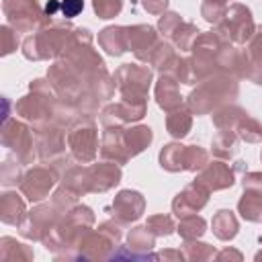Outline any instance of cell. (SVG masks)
<instances>
[{
  "mask_svg": "<svg viewBox=\"0 0 262 262\" xmlns=\"http://www.w3.org/2000/svg\"><path fill=\"white\" fill-rule=\"evenodd\" d=\"M57 102L59 94L49 82V78H37L29 84V94L20 96L14 102V115L23 121L33 123V127L55 123Z\"/></svg>",
  "mask_w": 262,
  "mask_h": 262,
  "instance_id": "6da1fadb",
  "label": "cell"
},
{
  "mask_svg": "<svg viewBox=\"0 0 262 262\" xmlns=\"http://www.w3.org/2000/svg\"><path fill=\"white\" fill-rule=\"evenodd\" d=\"M239 92L237 78L229 74H213L199 82V86L188 94L186 106L192 115H209L217 111L223 104H229L235 100Z\"/></svg>",
  "mask_w": 262,
  "mask_h": 262,
  "instance_id": "7a4b0ae2",
  "label": "cell"
},
{
  "mask_svg": "<svg viewBox=\"0 0 262 262\" xmlns=\"http://www.w3.org/2000/svg\"><path fill=\"white\" fill-rule=\"evenodd\" d=\"M72 31L74 27L68 25L66 20H55L53 25L39 29L23 41V55L33 61L59 57L70 41Z\"/></svg>",
  "mask_w": 262,
  "mask_h": 262,
  "instance_id": "3957f363",
  "label": "cell"
},
{
  "mask_svg": "<svg viewBox=\"0 0 262 262\" xmlns=\"http://www.w3.org/2000/svg\"><path fill=\"white\" fill-rule=\"evenodd\" d=\"M123 235V223L108 219L98 225V229H88L76 248L78 260H104L117 252V246Z\"/></svg>",
  "mask_w": 262,
  "mask_h": 262,
  "instance_id": "277c9868",
  "label": "cell"
},
{
  "mask_svg": "<svg viewBox=\"0 0 262 262\" xmlns=\"http://www.w3.org/2000/svg\"><path fill=\"white\" fill-rule=\"evenodd\" d=\"M2 10L8 25L18 33H33L55 23L45 14L39 0H2Z\"/></svg>",
  "mask_w": 262,
  "mask_h": 262,
  "instance_id": "5b68a950",
  "label": "cell"
},
{
  "mask_svg": "<svg viewBox=\"0 0 262 262\" xmlns=\"http://www.w3.org/2000/svg\"><path fill=\"white\" fill-rule=\"evenodd\" d=\"M160 166L168 172H199L209 164V151L201 145L166 143L160 151Z\"/></svg>",
  "mask_w": 262,
  "mask_h": 262,
  "instance_id": "8992f818",
  "label": "cell"
},
{
  "mask_svg": "<svg viewBox=\"0 0 262 262\" xmlns=\"http://www.w3.org/2000/svg\"><path fill=\"white\" fill-rule=\"evenodd\" d=\"M215 33L233 45H246L252 35L256 33V25L252 12L246 4H231L227 6L223 18L215 25Z\"/></svg>",
  "mask_w": 262,
  "mask_h": 262,
  "instance_id": "52a82bcc",
  "label": "cell"
},
{
  "mask_svg": "<svg viewBox=\"0 0 262 262\" xmlns=\"http://www.w3.org/2000/svg\"><path fill=\"white\" fill-rule=\"evenodd\" d=\"M68 147L70 156L78 164H92L98 156V133L92 117L78 119L72 127H68Z\"/></svg>",
  "mask_w": 262,
  "mask_h": 262,
  "instance_id": "ba28073f",
  "label": "cell"
},
{
  "mask_svg": "<svg viewBox=\"0 0 262 262\" xmlns=\"http://www.w3.org/2000/svg\"><path fill=\"white\" fill-rule=\"evenodd\" d=\"M33 133L35 131H31L29 125H25L16 119H6L2 125V145L6 149H10L23 166L33 164V160L37 156Z\"/></svg>",
  "mask_w": 262,
  "mask_h": 262,
  "instance_id": "9c48e42d",
  "label": "cell"
},
{
  "mask_svg": "<svg viewBox=\"0 0 262 262\" xmlns=\"http://www.w3.org/2000/svg\"><path fill=\"white\" fill-rule=\"evenodd\" d=\"M117 90L125 98H143L147 100V92L151 86V70L139 63H123L115 72Z\"/></svg>",
  "mask_w": 262,
  "mask_h": 262,
  "instance_id": "30bf717a",
  "label": "cell"
},
{
  "mask_svg": "<svg viewBox=\"0 0 262 262\" xmlns=\"http://www.w3.org/2000/svg\"><path fill=\"white\" fill-rule=\"evenodd\" d=\"M61 215L63 213H59L53 203H49V205H37L18 223V233L23 237L31 239V242H43V237L55 227V223L61 219Z\"/></svg>",
  "mask_w": 262,
  "mask_h": 262,
  "instance_id": "8fae6325",
  "label": "cell"
},
{
  "mask_svg": "<svg viewBox=\"0 0 262 262\" xmlns=\"http://www.w3.org/2000/svg\"><path fill=\"white\" fill-rule=\"evenodd\" d=\"M145 111H147V100L121 96L119 102L106 104L100 111V125L102 127H127L129 123L141 121L145 117Z\"/></svg>",
  "mask_w": 262,
  "mask_h": 262,
  "instance_id": "7c38bea8",
  "label": "cell"
},
{
  "mask_svg": "<svg viewBox=\"0 0 262 262\" xmlns=\"http://www.w3.org/2000/svg\"><path fill=\"white\" fill-rule=\"evenodd\" d=\"M57 180H59V174L51 166H33L23 174L18 188L29 203H41L43 199L49 196Z\"/></svg>",
  "mask_w": 262,
  "mask_h": 262,
  "instance_id": "4fadbf2b",
  "label": "cell"
},
{
  "mask_svg": "<svg viewBox=\"0 0 262 262\" xmlns=\"http://www.w3.org/2000/svg\"><path fill=\"white\" fill-rule=\"evenodd\" d=\"M33 131H35V149L39 160L53 162L66 154L68 133L63 127H59L57 123H45L33 127Z\"/></svg>",
  "mask_w": 262,
  "mask_h": 262,
  "instance_id": "5bb4252c",
  "label": "cell"
},
{
  "mask_svg": "<svg viewBox=\"0 0 262 262\" xmlns=\"http://www.w3.org/2000/svg\"><path fill=\"white\" fill-rule=\"evenodd\" d=\"M246 166L244 162H235L233 166L225 164L223 160H217V162H209L203 170H199L196 178L201 184H205L211 192L213 190H225L229 186H233L235 182V172H244Z\"/></svg>",
  "mask_w": 262,
  "mask_h": 262,
  "instance_id": "9a60e30c",
  "label": "cell"
},
{
  "mask_svg": "<svg viewBox=\"0 0 262 262\" xmlns=\"http://www.w3.org/2000/svg\"><path fill=\"white\" fill-rule=\"evenodd\" d=\"M209 194L211 190L201 184L199 180H192L190 184H186L172 201V213L180 219L184 215H192V213H199L207 203H209Z\"/></svg>",
  "mask_w": 262,
  "mask_h": 262,
  "instance_id": "2e32d148",
  "label": "cell"
},
{
  "mask_svg": "<svg viewBox=\"0 0 262 262\" xmlns=\"http://www.w3.org/2000/svg\"><path fill=\"white\" fill-rule=\"evenodd\" d=\"M145 211V199L141 192L137 190H121L115 201H113V207H111V215L113 219H117L119 223L123 225H129L133 221H137Z\"/></svg>",
  "mask_w": 262,
  "mask_h": 262,
  "instance_id": "e0dca14e",
  "label": "cell"
},
{
  "mask_svg": "<svg viewBox=\"0 0 262 262\" xmlns=\"http://www.w3.org/2000/svg\"><path fill=\"white\" fill-rule=\"evenodd\" d=\"M239 78H246L254 84H262V27L256 29L246 49H242Z\"/></svg>",
  "mask_w": 262,
  "mask_h": 262,
  "instance_id": "ac0fdd59",
  "label": "cell"
},
{
  "mask_svg": "<svg viewBox=\"0 0 262 262\" xmlns=\"http://www.w3.org/2000/svg\"><path fill=\"white\" fill-rule=\"evenodd\" d=\"M158 33L154 27L149 25H133L127 27V45L129 51H133V55L139 61H147L149 53L154 51V47L158 45Z\"/></svg>",
  "mask_w": 262,
  "mask_h": 262,
  "instance_id": "d6986e66",
  "label": "cell"
},
{
  "mask_svg": "<svg viewBox=\"0 0 262 262\" xmlns=\"http://www.w3.org/2000/svg\"><path fill=\"white\" fill-rule=\"evenodd\" d=\"M121 182V166L115 162H98L88 166V184L90 192H104L111 190Z\"/></svg>",
  "mask_w": 262,
  "mask_h": 262,
  "instance_id": "ffe728a7",
  "label": "cell"
},
{
  "mask_svg": "<svg viewBox=\"0 0 262 262\" xmlns=\"http://www.w3.org/2000/svg\"><path fill=\"white\" fill-rule=\"evenodd\" d=\"M123 129L125 127H104L102 139H100V156L102 160L115 162L119 166L127 164L131 160L125 139H123Z\"/></svg>",
  "mask_w": 262,
  "mask_h": 262,
  "instance_id": "44dd1931",
  "label": "cell"
},
{
  "mask_svg": "<svg viewBox=\"0 0 262 262\" xmlns=\"http://www.w3.org/2000/svg\"><path fill=\"white\" fill-rule=\"evenodd\" d=\"M178 84L180 82L172 74H162L160 80L156 82V100H158V106L164 108L166 113L174 111V108H178L182 104V96H180Z\"/></svg>",
  "mask_w": 262,
  "mask_h": 262,
  "instance_id": "7402d4cb",
  "label": "cell"
},
{
  "mask_svg": "<svg viewBox=\"0 0 262 262\" xmlns=\"http://www.w3.org/2000/svg\"><path fill=\"white\" fill-rule=\"evenodd\" d=\"M27 215V205H25V199L16 192V190H4L0 194V219L8 225H16L25 219Z\"/></svg>",
  "mask_w": 262,
  "mask_h": 262,
  "instance_id": "603a6c76",
  "label": "cell"
},
{
  "mask_svg": "<svg viewBox=\"0 0 262 262\" xmlns=\"http://www.w3.org/2000/svg\"><path fill=\"white\" fill-rule=\"evenodd\" d=\"M98 45L108 55H113V57L123 55L125 51H129V45H127V27H121V25L104 27L98 33Z\"/></svg>",
  "mask_w": 262,
  "mask_h": 262,
  "instance_id": "cb8c5ba5",
  "label": "cell"
},
{
  "mask_svg": "<svg viewBox=\"0 0 262 262\" xmlns=\"http://www.w3.org/2000/svg\"><path fill=\"white\" fill-rule=\"evenodd\" d=\"M190 127H192V113L186 104H180L178 108L174 111H168L166 115V131L176 137V139H182L190 133Z\"/></svg>",
  "mask_w": 262,
  "mask_h": 262,
  "instance_id": "d4e9b609",
  "label": "cell"
},
{
  "mask_svg": "<svg viewBox=\"0 0 262 262\" xmlns=\"http://www.w3.org/2000/svg\"><path fill=\"white\" fill-rule=\"evenodd\" d=\"M211 227H213V233L217 239L221 242H229L237 235V229H239V223H237V217L233 211L229 209H219L215 215H213V221H211Z\"/></svg>",
  "mask_w": 262,
  "mask_h": 262,
  "instance_id": "484cf974",
  "label": "cell"
},
{
  "mask_svg": "<svg viewBox=\"0 0 262 262\" xmlns=\"http://www.w3.org/2000/svg\"><path fill=\"white\" fill-rule=\"evenodd\" d=\"M178 57H180V55L176 53V49H174L170 43H166V41H158V45H156L154 51L149 53L147 63H149L151 68H156L160 74H170V72L174 70Z\"/></svg>",
  "mask_w": 262,
  "mask_h": 262,
  "instance_id": "4316f807",
  "label": "cell"
},
{
  "mask_svg": "<svg viewBox=\"0 0 262 262\" xmlns=\"http://www.w3.org/2000/svg\"><path fill=\"white\" fill-rule=\"evenodd\" d=\"M123 139H125V145H127V151L129 156H137L141 154L154 139V133L147 125H135V127H125L123 129Z\"/></svg>",
  "mask_w": 262,
  "mask_h": 262,
  "instance_id": "83f0119b",
  "label": "cell"
},
{
  "mask_svg": "<svg viewBox=\"0 0 262 262\" xmlns=\"http://www.w3.org/2000/svg\"><path fill=\"white\" fill-rule=\"evenodd\" d=\"M0 258L6 262H29L35 258V252L31 246L16 242L14 237L4 235L0 239Z\"/></svg>",
  "mask_w": 262,
  "mask_h": 262,
  "instance_id": "f1b7e54d",
  "label": "cell"
},
{
  "mask_svg": "<svg viewBox=\"0 0 262 262\" xmlns=\"http://www.w3.org/2000/svg\"><path fill=\"white\" fill-rule=\"evenodd\" d=\"M237 135L235 131H229V129H217L213 141H211V151L215 158L219 160H229L235 156L237 151Z\"/></svg>",
  "mask_w": 262,
  "mask_h": 262,
  "instance_id": "f546056e",
  "label": "cell"
},
{
  "mask_svg": "<svg viewBox=\"0 0 262 262\" xmlns=\"http://www.w3.org/2000/svg\"><path fill=\"white\" fill-rule=\"evenodd\" d=\"M61 184L66 188H70L72 192H76L78 196H84L86 192H90V184H88V166H70L63 174H61Z\"/></svg>",
  "mask_w": 262,
  "mask_h": 262,
  "instance_id": "4dcf8cb0",
  "label": "cell"
},
{
  "mask_svg": "<svg viewBox=\"0 0 262 262\" xmlns=\"http://www.w3.org/2000/svg\"><path fill=\"white\" fill-rule=\"evenodd\" d=\"M237 213L250 223L262 221V194L244 190V194L237 201Z\"/></svg>",
  "mask_w": 262,
  "mask_h": 262,
  "instance_id": "1f68e13d",
  "label": "cell"
},
{
  "mask_svg": "<svg viewBox=\"0 0 262 262\" xmlns=\"http://www.w3.org/2000/svg\"><path fill=\"white\" fill-rule=\"evenodd\" d=\"M156 246V235L147 229V225H137L127 235V248L135 254H147Z\"/></svg>",
  "mask_w": 262,
  "mask_h": 262,
  "instance_id": "d6a6232c",
  "label": "cell"
},
{
  "mask_svg": "<svg viewBox=\"0 0 262 262\" xmlns=\"http://www.w3.org/2000/svg\"><path fill=\"white\" fill-rule=\"evenodd\" d=\"M244 115H246V111L242 106L229 102V104H223L217 111H213V125L217 129H229V131H233L235 125H237V121Z\"/></svg>",
  "mask_w": 262,
  "mask_h": 262,
  "instance_id": "836d02e7",
  "label": "cell"
},
{
  "mask_svg": "<svg viewBox=\"0 0 262 262\" xmlns=\"http://www.w3.org/2000/svg\"><path fill=\"white\" fill-rule=\"evenodd\" d=\"M199 35H201V31L196 29L194 23L182 20V23L174 29V33L168 37V41H172V45H174L176 49H180V51H190V47H192V43H194V39H196Z\"/></svg>",
  "mask_w": 262,
  "mask_h": 262,
  "instance_id": "e575fe53",
  "label": "cell"
},
{
  "mask_svg": "<svg viewBox=\"0 0 262 262\" xmlns=\"http://www.w3.org/2000/svg\"><path fill=\"white\" fill-rule=\"evenodd\" d=\"M176 231L180 233L182 239H199L207 231V221L196 213L184 215V217H180V221L176 225Z\"/></svg>",
  "mask_w": 262,
  "mask_h": 262,
  "instance_id": "d590c367",
  "label": "cell"
},
{
  "mask_svg": "<svg viewBox=\"0 0 262 262\" xmlns=\"http://www.w3.org/2000/svg\"><path fill=\"white\" fill-rule=\"evenodd\" d=\"M233 131L246 143H260L262 141V123L258 119L250 117L248 113L237 121V125H235Z\"/></svg>",
  "mask_w": 262,
  "mask_h": 262,
  "instance_id": "8d00e7d4",
  "label": "cell"
},
{
  "mask_svg": "<svg viewBox=\"0 0 262 262\" xmlns=\"http://www.w3.org/2000/svg\"><path fill=\"white\" fill-rule=\"evenodd\" d=\"M182 254H184V260L203 262V260L215 258V248L209 246V244H205V242H199V239H184Z\"/></svg>",
  "mask_w": 262,
  "mask_h": 262,
  "instance_id": "74e56055",
  "label": "cell"
},
{
  "mask_svg": "<svg viewBox=\"0 0 262 262\" xmlns=\"http://www.w3.org/2000/svg\"><path fill=\"white\" fill-rule=\"evenodd\" d=\"M23 164L18 160H12V158H6L2 162V172H0V182L4 188L8 186H18L20 180H23Z\"/></svg>",
  "mask_w": 262,
  "mask_h": 262,
  "instance_id": "f35d334b",
  "label": "cell"
},
{
  "mask_svg": "<svg viewBox=\"0 0 262 262\" xmlns=\"http://www.w3.org/2000/svg\"><path fill=\"white\" fill-rule=\"evenodd\" d=\"M227 6H229V0H203V4H201V14H203V18H205L207 23L217 25V23L223 18Z\"/></svg>",
  "mask_w": 262,
  "mask_h": 262,
  "instance_id": "ab89813d",
  "label": "cell"
},
{
  "mask_svg": "<svg viewBox=\"0 0 262 262\" xmlns=\"http://www.w3.org/2000/svg\"><path fill=\"white\" fill-rule=\"evenodd\" d=\"M147 229L156 235V237H162V235H170L174 229H176V223H174V219L170 217V215H164V213H160V215H151V217H147Z\"/></svg>",
  "mask_w": 262,
  "mask_h": 262,
  "instance_id": "60d3db41",
  "label": "cell"
},
{
  "mask_svg": "<svg viewBox=\"0 0 262 262\" xmlns=\"http://www.w3.org/2000/svg\"><path fill=\"white\" fill-rule=\"evenodd\" d=\"M51 203L55 205V209H57L59 213H68L72 207H76V205H78V194H76V192H72L70 188H66V186L61 184V186L53 192Z\"/></svg>",
  "mask_w": 262,
  "mask_h": 262,
  "instance_id": "b9f144b4",
  "label": "cell"
},
{
  "mask_svg": "<svg viewBox=\"0 0 262 262\" xmlns=\"http://www.w3.org/2000/svg\"><path fill=\"white\" fill-rule=\"evenodd\" d=\"M92 8L98 18H113L121 12L123 0H92Z\"/></svg>",
  "mask_w": 262,
  "mask_h": 262,
  "instance_id": "7bdbcfd3",
  "label": "cell"
},
{
  "mask_svg": "<svg viewBox=\"0 0 262 262\" xmlns=\"http://www.w3.org/2000/svg\"><path fill=\"white\" fill-rule=\"evenodd\" d=\"M18 31H14L10 25H2L0 27V39H2V55L12 53L18 47Z\"/></svg>",
  "mask_w": 262,
  "mask_h": 262,
  "instance_id": "ee69618b",
  "label": "cell"
},
{
  "mask_svg": "<svg viewBox=\"0 0 262 262\" xmlns=\"http://www.w3.org/2000/svg\"><path fill=\"white\" fill-rule=\"evenodd\" d=\"M182 23V18H180V14H176V12H164L162 16H160V20H158V29H160V33L168 39L172 33H174V29L178 27Z\"/></svg>",
  "mask_w": 262,
  "mask_h": 262,
  "instance_id": "f6af8a7d",
  "label": "cell"
},
{
  "mask_svg": "<svg viewBox=\"0 0 262 262\" xmlns=\"http://www.w3.org/2000/svg\"><path fill=\"white\" fill-rule=\"evenodd\" d=\"M242 186H244V190L262 194V172H244Z\"/></svg>",
  "mask_w": 262,
  "mask_h": 262,
  "instance_id": "bcb514c9",
  "label": "cell"
},
{
  "mask_svg": "<svg viewBox=\"0 0 262 262\" xmlns=\"http://www.w3.org/2000/svg\"><path fill=\"white\" fill-rule=\"evenodd\" d=\"M84 10V0H61V16L66 18H74Z\"/></svg>",
  "mask_w": 262,
  "mask_h": 262,
  "instance_id": "7dc6e473",
  "label": "cell"
},
{
  "mask_svg": "<svg viewBox=\"0 0 262 262\" xmlns=\"http://www.w3.org/2000/svg\"><path fill=\"white\" fill-rule=\"evenodd\" d=\"M141 4L149 14H164L168 8V0H141Z\"/></svg>",
  "mask_w": 262,
  "mask_h": 262,
  "instance_id": "c3c4849f",
  "label": "cell"
},
{
  "mask_svg": "<svg viewBox=\"0 0 262 262\" xmlns=\"http://www.w3.org/2000/svg\"><path fill=\"white\" fill-rule=\"evenodd\" d=\"M156 260H184V254L182 250H164L156 254Z\"/></svg>",
  "mask_w": 262,
  "mask_h": 262,
  "instance_id": "681fc988",
  "label": "cell"
},
{
  "mask_svg": "<svg viewBox=\"0 0 262 262\" xmlns=\"http://www.w3.org/2000/svg\"><path fill=\"white\" fill-rule=\"evenodd\" d=\"M215 258H217V260H227V258L242 260V254H239L237 250H229V248H225V250H221L219 254H215Z\"/></svg>",
  "mask_w": 262,
  "mask_h": 262,
  "instance_id": "f907efd6",
  "label": "cell"
},
{
  "mask_svg": "<svg viewBox=\"0 0 262 262\" xmlns=\"http://www.w3.org/2000/svg\"><path fill=\"white\" fill-rule=\"evenodd\" d=\"M254 260H258V262L262 260V250H260V252H256V256H254Z\"/></svg>",
  "mask_w": 262,
  "mask_h": 262,
  "instance_id": "816d5d0a",
  "label": "cell"
},
{
  "mask_svg": "<svg viewBox=\"0 0 262 262\" xmlns=\"http://www.w3.org/2000/svg\"><path fill=\"white\" fill-rule=\"evenodd\" d=\"M260 160H262V151H260Z\"/></svg>",
  "mask_w": 262,
  "mask_h": 262,
  "instance_id": "f5cc1de1",
  "label": "cell"
}]
</instances>
